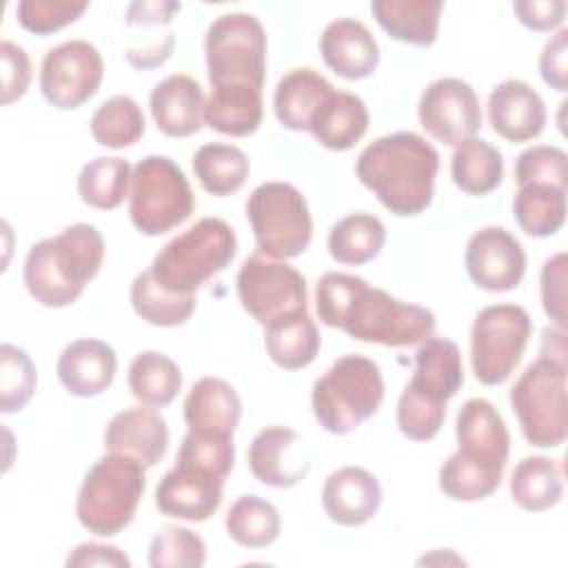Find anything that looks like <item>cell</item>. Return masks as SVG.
Here are the masks:
<instances>
[{
    "mask_svg": "<svg viewBox=\"0 0 568 568\" xmlns=\"http://www.w3.org/2000/svg\"><path fill=\"white\" fill-rule=\"evenodd\" d=\"M315 304L322 324L339 328L359 342L410 346L435 331L433 311L399 302L348 273H324L315 286Z\"/></svg>",
    "mask_w": 568,
    "mask_h": 568,
    "instance_id": "cell-1",
    "label": "cell"
},
{
    "mask_svg": "<svg viewBox=\"0 0 568 568\" xmlns=\"http://www.w3.org/2000/svg\"><path fill=\"white\" fill-rule=\"evenodd\" d=\"M439 155L413 131H397L371 142L357 158L359 182L395 215H417L433 202Z\"/></svg>",
    "mask_w": 568,
    "mask_h": 568,
    "instance_id": "cell-2",
    "label": "cell"
},
{
    "mask_svg": "<svg viewBox=\"0 0 568 568\" xmlns=\"http://www.w3.org/2000/svg\"><path fill=\"white\" fill-rule=\"evenodd\" d=\"M104 240L87 222L67 226L55 237L36 242L24 260V284L36 302L49 308L73 304L100 273Z\"/></svg>",
    "mask_w": 568,
    "mask_h": 568,
    "instance_id": "cell-3",
    "label": "cell"
},
{
    "mask_svg": "<svg viewBox=\"0 0 568 568\" xmlns=\"http://www.w3.org/2000/svg\"><path fill=\"white\" fill-rule=\"evenodd\" d=\"M464 384L459 348L446 337H426L415 353V373L397 404V426L413 442L433 439L446 417V402Z\"/></svg>",
    "mask_w": 568,
    "mask_h": 568,
    "instance_id": "cell-4",
    "label": "cell"
},
{
    "mask_svg": "<svg viewBox=\"0 0 568 568\" xmlns=\"http://www.w3.org/2000/svg\"><path fill=\"white\" fill-rule=\"evenodd\" d=\"M237 251L233 229L220 217H202L166 242L153 257V280L175 295H195L213 275L224 271Z\"/></svg>",
    "mask_w": 568,
    "mask_h": 568,
    "instance_id": "cell-5",
    "label": "cell"
},
{
    "mask_svg": "<svg viewBox=\"0 0 568 568\" xmlns=\"http://www.w3.org/2000/svg\"><path fill=\"white\" fill-rule=\"evenodd\" d=\"M144 468L131 455L106 453L100 457L78 490V521L98 537H113L124 530L144 495Z\"/></svg>",
    "mask_w": 568,
    "mask_h": 568,
    "instance_id": "cell-6",
    "label": "cell"
},
{
    "mask_svg": "<svg viewBox=\"0 0 568 568\" xmlns=\"http://www.w3.org/2000/svg\"><path fill=\"white\" fill-rule=\"evenodd\" d=\"M384 399L379 366L362 355L339 357L313 384V415L333 435H348L373 417Z\"/></svg>",
    "mask_w": 568,
    "mask_h": 568,
    "instance_id": "cell-7",
    "label": "cell"
},
{
    "mask_svg": "<svg viewBox=\"0 0 568 568\" xmlns=\"http://www.w3.org/2000/svg\"><path fill=\"white\" fill-rule=\"evenodd\" d=\"M510 406L528 444L561 446L568 435L566 362L539 355L510 388Z\"/></svg>",
    "mask_w": 568,
    "mask_h": 568,
    "instance_id": "cell-8",
    "label": "cell"
},
{
    "mask_svg": "<svg viewBox=\"0 0 568 568\" xmlns=\"http://www.w3.org/2000/svg\"><path fill=\"white\" fill-rule=\"evenodd\" d=\"M195 209V195L184 171L166 155H146L133 166L129 215L144 235H162Z\"/></svg>",
    "mask_w": 568,
    "mask_h": 568,
    "instance_id": "cell-9",
    "label": "cell"
},
{
    "mask_svg": "<svg viewBox=\"0 0 568 568\" xmlns=\"http://www.w3.org/2000/svg\"><path fill=\"white\" fill-rule=\"evenodd\" d=\"M260 253L275 260L302 255L313 237V220L304 195L288 182H264L246 200Z\"/></svg>",
    "mask_w": 568,
    "mask_h": 568,
    "instance_id": "cell-10",
    "label": "cell"
},
{
    "mask_svg": "<svg viewBox=\"0 0 568 568\" xmlns=\"http://www.w3.org/2000/svg\"><path fill=\"white\" fill-rule=\"evenodd\" d=\"M211 87L248 84L262 91L266 78V33L251 13L215 18L204 38Z\"/></svg>",
    "mask_w": 568,
    "mask_h": 568,
    "instance_id": "cell-11",
    "label": "cell"
},
{
    "mask_svg": "<svg viewBox=\"0 0 568 568\" xmlns=\"http://www.w3.org/2000/svg\"><path fill=\"white\" fill-rule=\"evenodd\" d=\"M532 333L530 315L517 304H493L477 313L470 328V364L477 382L504 384L519 366Z\"/></svg>",
    "mask_w": 568,
    "mask_h": 568,
    "instance_id": "cell-12",
    "label": "cell"
},
{
    "mask_svg": "<svg viewBox=\"0 0 568 568\" xmlns=\"http://www.w3.org/2000/svg\"><path fill=\"white\" fill-rule=\"evenodd\" d=\"M235 284L244 311L262 326L286 313L306 308V282L302 273L264 253H253L244 260Z\"/></svg>",
    "mask_w": 568,
    "mask_h": 568,
    "instance_id": "cell-13",
    "label": "cell"
},
{
    "mask_svg": "<svg viewBox=\"0 0 568 568\" xmlns=\"http://www.w3.org/2000/svg\"><path fill=\"white\" fill-rule=\"evenodd\" d=\"M104 75L100 51L87 40H69L49 49L40 67V91L58 109H78L95 95Z\"/></svg>",
    "mask_w": 568,
    "mask_h": 568,
    "instance_id": "cell-14",
    "label": "cell"
},
{
    "mask_svg": "<svg viewBox=\"0 0 568 568\" xmlns=\"http://www.w3.org/2000/svg\"><path fill=\"white\" fill-rule=\"evenodd\" d=\"M419 124L442 144L457 146L481 126V106L475 89L459 78H439L430 82L417 106Z\"/></svg>",
    "mask_w": 568,
    "mask_h": 568,
    "instance_id": "cell-15",
    "label": "cell"
},
{
    "mask_svg": "<svg viewBox=\"0 0 568 568\" xmlns=\"http://www.w3.org/2000/svg\"><path fill=\"white\" fill-rule=\"evenodd\" d=\"M455 435L459 448L453 455L462 464L501 479L508 462L510 435L506 422L488 399L473 397L459 408Z\"/></svg>",
    "mask_w": 568,
    "mask_h": 568,
    "instance_id": "cell-16",
    "label": "cell"
},
{
    "mask_svg": "<svg viewBox=\"0 0 568 568\" xmlns=\"http://www.w3.org/2000/svg\"><path fill=\"white\" fill-rule=\"evenodd\" d=\"M468 277L484 291L504 293L519 286L526 273V253L515 235L501 226H486L466 244Z\"/></svg>",
    "mask_w": 568,
    "mask_h": 568,
    "instance_id": "cell-17",
    "label": "cell"
},
{
    "mask_svg": "<svg viewBox=\"0 0 568 568\" xmlns=\"http://www.w3.org/2000/svg\"><path fill=\"white\" fill-rule=\"evenodd\" d=\"M248 466L257 481L271 488H291L311 470L304 439L286 426L262 428L248 446Z\"/></svg>",
    "mask_w": 568,
    "mask_h": 568,
    "instance_id": "cell-18",
    "label": "cell"
},
{
    "mask_svg": "<svg viewBox=\"0 0 568 568\" xmlns=\"http://www.w3.org/2000/svg\"><path fill=\"white\" fill-rule=\"evenodd\" d=\"M546 104L524 80H504L488 95V120L493 131L508 142L537 138L546 126Z\"/></svg>",
    "mask_w": 568,
    "mask_h": 568,
    "instance_id": "cell-19",
    "label": "cell"
},
{
    "mask_svg": "<svg viewBox=\"0 0 568 568\" xmlns=\"http://www.w3.org/2000/svg\"><path fill=\"white\" fill-rule=\"evenodd\" d=\"M382 504V486L373 473L359 466L333 470L322 488V506L331 521L339 526H362L371 521Z\"/></svg>",
    "mask_w": 568,
    "mask_h": 568,
    "instance_id": "cell-20",
    "label": "cell"
},
{
    "mask_svg": "<svg viewBox=\"0 0 568 568\" xmlns=\"http://www.w3.org/2000/svg\"><path fill=\"white\" fill-rule=\"evenodd\" d=\"M320 53L344 80L368 78L379 64V47L364 22L337 18L320 36Z\"/></svg>",
    "mask_w": 568,
    "mask_h": 568,
    "instance_id": "cell-21",
    "label": "cell"
},
{
    "mask_svg": "<svg viewBox=\"0 0 568 568\" xmlns=\"http://www.w3.org/2000/svg\"><path fill=\"white\" fill-rule=\"evenodd\" d=\"M224 481L197 470L175 466L169 470L155 488V506L162 515L204 521L222 504Z\"/></svg>",
    "mask_w": 568,
    "mask_h": 568,
    "instance_id": "cell-22",
    "label": "cell"
},
{
    "mask_svg": "<svg viewBox=\"0 0 568 568\" xmlns=\"http://www.w3.org/2000/svg\"><path fill=\"white\" fill-rule=\"evenodd\" d=\"M155 126L169 138H186L200 131L204 122V91L184 73L160 80L149 98Z\"/></svg>",
    "mask_w": 568,
    "mask_h": 568,
    "instance_id": "cell-23",
    "label": "cell"
},
{
    "mask_svg": "<svg viewBox=\"0 0 568 568\" xmlns=\"http://www.w3.org/2000/svg\"><path fill=\"white\" fill-rule=\"evenodd\" d=\"M169 446V428L153 408H126L111 417L104 428L106 453L131 455L144 466H155Z\"/></svg>",
    "mask_w": 568,
    "mask_h": 568,
    "instance_id": "cell-24",
    "label": "cell"
},
{
    "mask_svg": "<svg viewBox=\"0 0 568 568\" xmlns=\"http://www.w3.org/2000/svg\"><path fill=\"white\" fill-rule=\"evenodd\" d=\"M115 351L93 337L75 339L58 357V379L75 397H95L104 393L115 377Z\"/></svg>",
    "mask_w": 568,
    "mask_h": 568,
    "instance_id": "cell-25",
    "label": "cell"
},
{
    "mask_svg": "<svg viewBox=\"0 0 568 568\" xmlns=\"http://www.w3.org/2000/svg\"><path fill=\"white\" fill-rule=\"evenodd\" d=\"M242 415V402L235 388L220 377H202L184 399V419L189 430L233 435Z\"/></svg>",
    "mask_w": 568,
    "mask_h": 568,
    "instance_id": "cell-26",
    "label": "cell"
},
{
    "mask_svg": "<svg viewBox=\"0 0 568 568\" xmlns=\"http://www.w3.org/2000/svg\"><path fill=\"white\" fill-rule=\"evenodd\" d=\"M368 129V111L362 98L348 91H331L320 104L308 131L331 151L355 146Z\"/></svg>",
    "mask_w": 568,
    "mask_h": 568,
    "instance_id": "cell-27",
    "label": "cell"
},
{
    "mask_svg": "<svg viewBox=\"0 0 568 568\" xmlns=\"http://www.w3.org/2000/svg\"><path fill=\"white\" fill-rule=\"evenodd\" d=\"M320 344V331L306 308L286 313L264 326L266 353L284 371L306 368L317 357Z\"/></svg>",
    "mask_w": 568,
    "mask_h": 568,
    "instance_id": "cell-28",
    "label": "cell"
},
{
    "mask_svg": "<svg viewBox=\"0 0 568 568\" xmlns=\"http://www.w3.org/2000/svg\"><path fill=\"white\" fill-rule=\"evenodd\" d=\"M442 0H373L371 11L377 24L395 40L415 47H430L437 40Z\"/></svg>",
    "mask_w": 568,
    "mask_h": 568,
    "instance_id": "cell-29",
    "label": "cell"
},
{
    "mask_svg": "<svg viewBox=\"0 0 568 568\" xmlns=\"http://www.w3.org/2000/svg\"><path fill=\"white\" fill-rule=\"evenodd\" d=\"M333 91V84L313 69H293L275 87L273 109L282 126L308 131L320 104Z\"/></svg>",
    "mask_w": 568,
    "mask_h": 568,
    "instance_id": "cell-30",
    "label": "cell"
},
{
    "mask_svg": "<svg viewBox=\"0 0 568 568\" xmlns=\"http://www.w3.org/2000/svg\"><path fill=\"white\" fill-rule=\"evenodd\" d=\"M262 122V91L248 84L211 87L204 106V124L224 135L244 138Z\"/></svg>",
    "mask_w": 568,
    "mask_h": 568,
    "instance_id": "cell-31",
    "label": "cell"
},
{
    "mask_svg": "<svg viewBox=\"0 0 568 568\" xmlns=\"http://www.w3.org/2000/svg\"><path fill=\"white\" fill-rule=\"evenodd\" d=\"M510 495L528 513L552 508L564 495V466L544 455L524 457L513 470Z\"/></svg>",
    "mask_w": 568,
    "mask_h": 568,
    "instance_id": "cell-32",
    "label": "cell"
},
{
    "mask_svg": "<svg viewBox=\"0 0 568 568\" xmlns=\"http://www.w3.org/2000/svg\"><path fill=\"white\" fill-rule=\"evenodd\" d=\"M513 213L526 235H555L566 222V189L541 182L521 184L513 200Z\"/></svg>",
    "mask_w": 568,
    "mask_h": 568,
    "instance_id": "cell-33",
    "label": "cell"
},
{
    "mask_svg": "<svg viewBox=\"0 0 568 568\" xmlns=\"http://www.w3.org/2000/svg\"><path fill=\"white\" fill-rule=\"evenodd\" d=\"M126 382L131 395L142 406L162 408L169 406L180 393L182 373L169 355L160 351H144L133 357Z\"/></svg>",
    "mask_w": 568,
    "mask_h": 568,
    "instance_id": "cell-34",
    "label": "cell"
},
{
    "mask_svg": "<svg viewBox=\"0 0 568 568\" xmlns=\"http://www.w3.org/2000/svg\"><path fill=\"white\" fill-rule=\"evenodd\" d=\"M453 182L468 195H486L501 184L504 158L497 146L481 138L457 144L450 158Z\"/></svg>",
    "mask_w": 568,
    "mask_h": 568,
    "instance_id": "cell-35",
    "label": "cell"
},
{
    "mask_svg": "<svg viewBox=\"0 0 568 568\" xmlns=\"http://www.w3.org/2000/svg\"><path fill=\"white\" fill-rule=\"evenodd\" d=\"M193 171L206 193L224 197L244 186L251 164L242 149L224 142H211L195 151Z\"/></svg>",
    "mask_w": 568,
    "mask_h": 568,
    "instance_id": "cell-36",
    "label": "cell"
},
{
    "mask_svg": "<svg viewBox=\"0 0 568 568\" xmlns=\"http://www.w3.org/2000/svg\"><path fill=\"white\" fill-rule=\"evenodd\" d=\"M386 242V229L379 217L353 213L333 224L328 233V253L339 264L359 266L375 260Z\"/></svg>",
    "mask_w": 568,
    "mask_h": 568,
    "instance_id": "cell-37",
    "label": "cell"
},
{
    "mask_svg": "<svg viewBox=\"0 0 568 568\" xmlns=\"http://www.w3.org/2000/svg\"><path fill=\"white\" fill-rule=\"evenodd\" d=\"M131 164L124 158H95L87 162L78 175V193L84 204L111 211L118 209L129 193Z\"/></svg>",
    "mask_w": 568,
    "mask_h": 568,
    "instance_id": "cell-38",
    "label": "cell"
},
{
    "mask_svg": "<svg viewBox=\"0 0 568 568\" xmlns=\"http://www.w3.org/2000/svg\"><path fill=\"white\" fill-rule=\"evenodd\" d=\"M226 532L229 537L244 548H266L280 535V513L277 508L257 497L242 495L235 499L226 513Z\"/></svg>",
    "mask_w": 568,
    "mask_h": 568,
    "instance_id": "cell-39",
    "label": "cell"
},
{
    "mask_svg": "<svg viewBox=\"0 0 568 568\" xmlns=\"http://www.w3.org/2000/svg\"><path fill=\"white\" fill-rule=\"evenodd\" d=\"M146 122L138 102L129 95H113L91 115V135L106 149H124L144 135Z\"/></svg>",
    "mask_w": 568,
    "mask_h": 568,
    "instance_id": "cell-40",
    "label": "cell"
},
{
    "mask_svg": "<svg viewBox=\"0 0 568 568\" xmlns=\"http://www.w3.org/2000/svg\"><path fill=\"white\" fill-rule=\"evenodd\" d=\"M133 311L153 326H180L195 311V295H175L162 288L151 271H142L131 284Z\"/></svg>",
    "mask_w": 568,
    "mask_h": 568,
    "instance_id": "cell-41",
    "label": "cell"
},
{
    "mask_svg": "<svg viewBox=\"0 0 568 568\" xmlns=\"http://www.w3.org/2000/svg\"><path fill=\"white\" fill-rule=\"evenodd\" d=\"M235 462L233 435L189 430L180 444L175 466L226 479Z\"/></svg>",
    "mask_w": 568,
    "mask_h": 568,
    "instance_id": "cell-42",
    "label": "cell"
},
{
    "mask_svg": "<svg viewBox=\"0 0 568 568\" xmlns=\"http://www.w3.org/2000/svg\"><path fill=\"white\" fill-rule=\"evenodd\" d=\"M38 375L27 351L2 344L0 346V410L4 415L22 410L36 393Z\"/></svg>",
    "mask_w": 568,
    "mask_h": 568,
    "instance_id": "cell-43",
    "label": "cell"
},
{
    "mask_svg": "<svg viewBox=\"0 0 568 568\" xmlns=\"http://www.w3.org/2000/svg\"><path fill=\"white\" fill-rule=\"evenodd\" d=\"M204 559L206 546L202 537L189 528L166 526L151 539V568H200Z\"/></svg>",
    "mask_w": 568,
    "mask_h": 568,
    "instance_id": "cell-44",
    "label": "cell"
},
{
    "mask_svg": "<svg viewBox=\"0 0 568 568\" xmlns=\"http://www.w3.org/2000/svg\"><path fill=\"white\" fill-rule=\"evenodd\" d=\"M87 2L69 0H22L16 7V16L27 31L36 36H49L75 22L87 11Z\"/></svg>",
    "mask_w": 568,
    "mask_h": 568,
    "instance_id": "cell-45",
    "label": "cell"
},
{
    "mask_svg": "<svg viewBox=\"0 0 568 568\" xmlns=\"http://www.w3.org/2000/svg\"><path fill=\"white\" fill-rule=\"evenodd\" d=\"M566 169H568V158L559 146L537 144L517 155L515 182L517 186L528 182H541V184L566 189V175H568Z\"/></svg>",
    "mask_w": 568,
    "mask_h": 568,
    "instance_id": "cell-46",
    "label": "cell"
},
{
    "mask_svg": "<svg viewBox=\"0 0 568 568\" xmlns=\"http://www.w3.org/2000/svg\"><path fill=\"white\" fill-rule=\"evenodd\" d=\"M0 64H2V104H11L20 100L31 82V60L27 51L16 44L4 40L0 44Z\"/></svg>",
    "mask_w": 568,
    "mask_h": 568,
    "instance_id": "cell-47",
    "label": "cell"
},
{
    "mask_svg": "<svg viewBox=\"0 0 568 568\" xmlns=\"http://www.w3.org/2000/svg\"><path fill=\"white\" fill-rule=\"evenodd\" d=\"M541 304L546 315L566 328V253H557L541 268Z\"/></svg>",
    "mask_w": 568,
    "mask_h": 568,
    "instance_id": "cell-48",
    "label": "cell"
},
{
    "mask_svg": "<svg viewBox=\"0 0 568 568\" xmlns=\"http://www.w3.org/2000/svg\"><path fill=\"white\" fill-rule=\"evenodd\" d=\"M539 73L555 91L568 89V31L559 29L544 47L539 58Z\"/></svg>",
    "mask_w": 568,
    "mask_h": 568,
    "instance_id": "cell-49",
    "label": "cell"
},
{
    "mask_svg": "<svg viewBox=\"0 0 568 568\" xmlns=\"http://www.w3.org/2000/svg\"><path fill=\"white\" fill-rule=\"evenodd\" d=\"M513 9L524 27L532 31H552L561 27L568 7L564 0H517Z\"/></svg>",
    "mask_w": 568,
    "mask_h": 568,
    "instance_id": "cell-50",
    "label": "cell"
},
{
    "mask_svg": "<svg viewBox=\"0 0 568 568\" xmlns=\"http://www.w3.org/2000/svg\"><path fill=\"white\" fill-rule=\"evenodd\" d=\"M67 566H111V568H129L131 559L115 546H106V544H80L75 546L69 557H67Z\"/></svg>",
    "mask_w": 568,
    "mask_h": 568,
    "instance_id": "cell-51",
    "label": "cell"
},
{
    "mask_svg": "<svg viewBox=\"0 0 568 568\" xmlns=\"http://www.w3.org/2000/svg\"><path fill=\"white\" fill-rule=\"evenodd\" d=\"M175 11H180V2H133L126 11V24H169Z\"/></svg>",
    "mask_w": 568,
    "mask_h": 568,
    "instance_id": "cell-52",
    "label": "cell"
}]
</instances>
